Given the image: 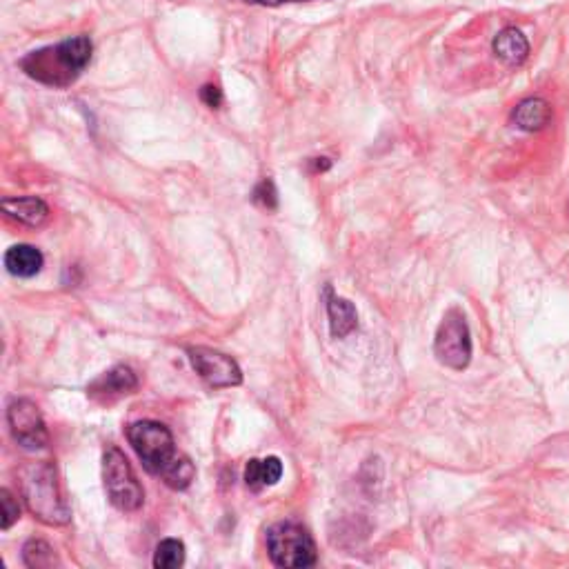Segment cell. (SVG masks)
Wrapping results in <instances>:
<instances>
[{
  "label": "cell",
  "instance_id": "obj_1",
  "mask_svg": "<svg viewBox=\"0 0 569 569\" xmlns=\"http://www.w3.org/2000/svg\"><path fill=\"white\" fill-rule=\"evenodd\" d=\"M129 445L149 474L172 489H187L196 478V467L185 454L176 452L174 436L163 423L138 421L127 427Z\"/></svg>",
  "mask_w": 569,
  "mask_h": 569
},
{
  "label": "cell",
  "instance_id": "obj_2",
  "mask_svg": "<svg viewBox=\"0 0 569 569\" xmlns=\"http://www.w3.org/2000/svg\"><path fill=\"white\" fill-rule=\"evenodd\" d=\"M94 45L87 36L67 38V41L38 49L21 61L23 72L38 83L49 87H69L92 61Z\"/></svg>",
  "mask_w": 569,
  "mask_h": 569
},
{
  "label": "cell",
  "instance_id": "obj_3",
  "mask_svg": "<svg viewBox=\"0 0 569 569\" xmlns=\"http://www.w3.org/2000/svg\"><path fill=\"white\" fill-rule=\"evenodd\" d=\"M21 494L29 512L45 525H67L72 521V509L63 498L52 463H27L18 472Z\"/></svg>",
  "mask_w": 569,
  "mask_h": 569
},
{
  "label": "cell",
  "instance_id": "obj_4",
  "mask_svg": "<svg viewBox=\"0 0 569 569\" xmlns=\"http://www.w3.org/2000/svg\"><path fill=\"white\" fill-rule=\"evenodd\" d=\"M267 552L274 565L285 569L312 567L316 563V543L312 534L298 523H276L267 529Z\"/></svg>",
  "mask_w": 569,
  "mask_h": 569
},
{
  "label": "cell",
  "instance_id": "obj_5",
  "mask_svg": "<svg viewBox=\"0 0 569 569\" xmlns=\"http://www.w3.org/2000/svg\"><path fill=\"white\" fill-rule=\"evenodd\" d=\"M434 354L438 363L463 372L472 363V332L467 318L458 307L447 309L434 336Z\"/></svg>",
  "mask_w": 569,
  "mask_h": 569
},
{
  "label": "cell",
  "instance_id": "obj_6",
  "mask_svg": "<svg viewBox=\"0 0 569 569\" xmlns=\"http://www.w3.org/2000/svg\"><path fill=\"white\" fill-rule=\"evenodd\" d=\"M103 478L109 503L121 512H136L145 503V492L132 465L118 447H109L103 456Z\"/></svg>",
  "mask_w": 569,
  "mask_h": 569
},
{
  "label": "cell",
  "instance_id": "obj_7",
  "mask_svg": "<svg viewBox=\"0 0 569 569\" xmlns=\"http://www.w3.org/2000/svg\"><path fill=\"white\" fill-rule=\"evenodd\" d=\"M187 354L189 361H192V367L196 369V374L201 376L209 387L223 389L243 383L241 367H238L232 356L216 352V349L209 347H189Z\"/></svg>",
  "mask_w": 569,
  "mask_h": 569
},
{
  "label": "cell",
  "instance_id": "obj_8",
  "mask_svg": "<svg viewBox=\"0 0 569 569\" xmlns=\"http://www.w3.org/2000/svg\"><path fill=\"white\" fill-rule=\"evenodd\" d=\"M7 423L18 445L25 449H43L49 443V432L45 418L32 401H14L7 407Z\"/></svg>",
  "mask_w": 569,
  "mask_h": 569
},
{
  "label": "cell",
  "instance_id": "obj_9",
  "mask_svg": "<svg viewBox=\"0 0 569 569\" xmlns=\"http://www.w3.org/2000/svg\"><path fill=\"white\" fill-rule=\"evenodd\" d=\"M138 387V378L132 369L125 365H116L105 372L103 376H98L96 381L87 387V392L92 398L101 403H112L116 398L134 394Z\"/></svg>",
  "mask_w": 569,
  "mask_h": 569
},
{
  "label": "cell",
  "instance_id": "obj_10",
  "mask_svg": "<svg viewBox=\"0 0 569 569\" xmlns=\"http://www.w3.org/2000/svg\"><path fill=\"white\" fill-rule=\"evenodd\" d=\"M327 316H329V332L334 338H345L358 327V312L354 303H349L347 298L336 296L332 287L327 285Z\"/></svg>",
  "mask_w": 569,
  "mask_h": 569
},
{
  "label": "cell",
  "instance_id": "obj_11",
  "mask_svg": "<svg viewBox=\"0 0 569 569\" xmlns=\"http://www.w3.org/2000/svg\"><path fill=\"white\" fill-rule=\"evenodd\" d=\"M512 121L523 132H541L552 123V105L538 96L525 98L512 112Z\"/></svg>",
  "mask_w": 569,
  "mask_h": 569
},
{
  "label": "cell",
  "instance_id": "obj_12",
  "mask_svg": "<svg viewBox=\"0 0 569 569\" xmlns=\"http://www.w3.org/2000/svg\"><path fill=\"white\" fill-rule=\"evenodd\" d=\"M3 212L14 218V221L23 223L27 227H41L49 218V207L43 198L36 196H18V198H5Z\"/></svg>",
  "mask_w": 569,
  "mask_h": 569
},
{
  "label": "cell",
  "instance_id": "obj_13",
  "mask_svg": "<svg viewBox=\"0 0 569 569\" xmlns=\"http://www.w3.org/2000/svg\"><path fill=\"white\" fill-rule=\"evenodd\" d=\"M492 47L496 58H501V61L509 67L523 65L529 56V41L521 29L516 27H507L503 32H498Z\"/></svg>",
  "mask_w": 569,
  "mask_h": 569
},
{
  "label": "cell",
  "instance_id": "obj_14",
  "mask_svg": "<svg viewBox=\"0 0 569 569\" xmlns=\"http://www.w3.org/2000/svg\"><path fill=\"white\" fill-rule=\"evenodd\" d=\"M43 254L32 245H14L7 249L5 267L7 272L18 278H32L43 269Z\"/></svg>",
  "mask_w": 569,
  "mask_h": 569
},
{
  "label": "cell",
  "instance_id": "obj_15",
  "mask_svg": "<svg viewBox=\"0 0 569 569\" xmlns=\"http://www.w3.org/2000/svg\"><path fill=\"white\" fill-rule=\"evenodd\" d=\"M283 476V463L278 456H267V458H252L245 467V483L252 489H263L272 487Z\"/></svg>",
  "mask_w": 569,
  "mask_h": 569
},
{
  "label": "cell",
  "instance_id": "obj_16",
  "mask_svg": "<svg viewBox=\"0 0 569 569\" xmlns=\"http://www.w3.org/2000/svg\"><path fill=\"white\" fill-rule=\"evenodd\" d=\"M23 561L32 569H49L61 565L54 547L45 541H36V538L23 547Z\"/></svg>",
  "mask_w": 569,
  "mask_h": 569
},
{
  "label": "cell",
  "instance_id": "obj_17",
  "mask_svg": "<svg viewBox=\"0 0 569 569\" xmlns=\"http://www.w3.org/2000/svg\"><path fill=\"white\" fill-rule=\"evenodd\" d=\"M185 563V545L176 538H165L158 543L154 554V567L158 569H176Z\"/></svg>",
  "mask_w": 569,
  "mask_h": 569
},
{
  "label": "cell",
  "instance_id": "obj_18",
  "mask_svg": "<svg viewBox=\"0 0 569 569\" xmlns=\"http://www.w3.org/2000/svg\"><path fill=\"white\" fill-rule=\"evenodd\" d=\"M0 507H3V529H9L21 518V507L9 494V489H0Z\"/></svg>",
  "mask_w": 569,
  "mask_h": 569
},
{
  "label": "cell",
  "instance_id": "obj_19",
  "mask_svg": "<svg viewBox=\"0 0 569 569\" xmlns=\"http://www.w3.org/2000/svg\"><path fill=\"white\" fill-rule=\"evenodd\" d=\"M252 201H254L256 205L265 207V209H276V207H278V194H276L274 183L267 181V178H265V181L254 189Z\"/></svg>",
  "mask_w": 569,
  "mask_h": 569
},
{
  "label": "cell",
  "instance_id": "obj_20",
  "mask_svg": "<svg viewBox=\"0 0 569 569\" xmlns=\"http://www.w3.org/2000/svg\"><path fill=\"white\" fill-rule=\"evenodd\" d=\"M201 101H203L207 107H212V109L221 107V103H223L221 89H218L216 85H205V87L201 89Z\"/></svg>",
  "mask_w": 569,
  "mask_h": 569
},
{
  "label": "cell",
  "instance_id": "obj_21",
  "mask_svg": "<svg viewBox=\"0 0 569 569\" xmlns=\"http://www.w3.org/2000/svg\"><path fill=\"white\" fill-rule=\"evenodd\" d=\"M252 5H263V7H278L285 3H309V0H247Z\"/></svg>",
  "mask_w": 569,
  "mask_h": 569
},
{
  "label": "cell",
  "instance_id": "obj_22",
  "mask_svg": "<svg viewBox=\"0 0 569 569\" xmlns=\"http://www.w3.org/2000/svg\"><path fill=\"white\" fill-rule=\"evenodd\" d=\"M312 165H314V172H327V169L332 167V161L323 156V158H314Z\"/></svg>",
  "mask_w": 569,
  "mask_h": 569
}]
</instances>
